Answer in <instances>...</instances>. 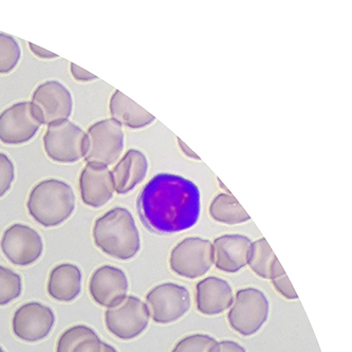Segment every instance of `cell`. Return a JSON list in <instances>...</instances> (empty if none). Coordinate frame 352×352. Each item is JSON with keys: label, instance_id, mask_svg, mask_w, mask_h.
<instances>
[{"label": "cell", "instance_id": "1", "mask_svg": "<svg viewBox=\"0 0 352 352\" xmlns=\"http://www.w3.org/2000/svg\"><path fill=\"white\" fill-rule=\"evenodd\" d=\"M137 206L140 219L149 231L172 235L196 226L201 214V196L192 181L161 173L141 190Z\"/></svg>", "mask_w": 352, "mask_h": 352}, {"label": "cell", "instance_id": "2", "mask_svg": "<svg viewBox=\"0 0 352 352\" xmlns=\"http://www.w3.org/2000/svg\"><path fill=\"white\" fill-rule=\"evenodd\" d=\"M92 236L98 249L120 261L133 258L141 248L137 224L125 208H112L96 219Z\"/></svg>", "mask_w": 352, "mask_h": 352}, {"label": "cell", "instance_id": "3", "mask_svg": "<svg viewBox=\"0 0 352 352\" xmlns=\"http://www.w3.org/2000/svg\"><path fill=\"white\" fill-rule=\"evenodd\" d=\"M28 210L45 228L58 227L66 221L76 208L72 186L58 179L41 181L29 195Z\"/></svg>", "mask_w": 352, "mask_h": 352}, {"label": "cell", "instance_id": "4", "mask_svg": "<svg viewBox=\"0 0 352 352\" xmlns=\"http://www.w3.org/2000/svg\"><path fill=\"white\" fill-rule=\"evenodd\" d=\"M122 126L115 120L98 121L90 126L84 142V158L88 163L115 164L124 149Z\"/></svg>", "mask_w": 352, "mask_h": 352}, {"label": "cell", "instance_id": "5", "mask_svg": "<svg viewBox=\"0 0 352 352\" xmlns=\"http://www.w3.org/2000/svg\"><path fill=\"white\" fill-rule=\"evenodd\" d=\"M269 300L263 291L255 288L241 289L236 293L228 322L234 331L243 336L256 333L269 316Z\"/></svg>", "mask_w": 352, "mask_h": 352}, {"label": "cell", "instance_id": "6", "mask_svg": "<svg viewBox=\"0 0 352 352\" xmlns=\"http://www.w3.org/2000/svg\"><path fill=\"white\" fill-rule=\"evenodd\" d=\"M213 263V243L204 238H184L170 253V269L184 278L196 279L204 276Z\"/></svg>", "mask_w": 352, "mask_h": 352}, {"label": "cell", "instance_id": "7", "mask_svg": "<svg viewBox=\"0 0 352 352\" xmlns=\"http://www.w3.org/2000/svg\"><path fill=\"white\" fill-rule=\"evenodd\" d=\"M149 318L151 314L146 304L135 296H127L105 312L108 331L124 341L135 339L145 331Z\"/></svg>", "mask_w": 352, "mask_h": 352}, {"label": "cell", "instance_id": "8", "mask_svg": "<svg viewBox=\"0 0 352 352\" xmlns=\"http://www.w3.org/2000/svg\"><path fill=\"white\" fill-rule=\"evenodd\" d=\"M147 308L157 324H170L180 320L190 308V291L175 283H165L146 295Z\"/></svg>", "mask_w": 352, "mask_h": 352}, {"label": "cell", "instance_id": "9", "mask_svg": "<svg viewBox=\"0 0 352 352\" xmlns=\"http://www.w3.org/2000/svg\"><path fill=\"white\" fill-rule=\"evenodd\" d=\"M33 113L41 124L51 125L67 121L72 116V94L58 80H48L35 89L32 96Z\"/></svg>", "mask_w": 352, "mask_h": 352}, {"label": "cell", "instance_id": "10", "mask_svg": "<svg viewBox=\"0 0 352 352\" xmlns=\"http://www.w3.org/2000/svg\"><path fill=\"white\" fill-rule=\"evenodd\" d=\"M85 133L69 121L51 124L44 135V148L51 160L58 163L78 162L84 157Z\"/></svg>", "mask_w": 352, "mask_h": 352}, {"label": "cell", "instance_id": "11", "mask_svg": "<svg viewBox=\"0 0 352 352\" xmlns=\"http://www.w3.org/2000/svg\"><path fill=\"white\" fill-rule=\"evenodd\" d=\"M0 247L13 265L27 267L41 257L44 245L39 234L25 224H13L3 233Z\"/></svg>", "mask_w": 352, "mask_h": 352}, {"label": "cell", "instance_id": "12", "mask_svg": "<svg viewBox=\"0 0 352 352\" xmlns=\"http://www.w3.org/2000/svg\"><path fill=\"white\" fill-rule=\"evenodd\" d=\"M41 127L29 102L14 104L0 113V141L9 145L27 143Z\"/></svg>", "mask_w": 352, "mask_h": 352}, {"label": "cell", "instance_id": "13", "mask_svg": "<svg viewBox=\"0 0 352 352\" xmlns=\"http://www.w3.org/2000/svg\"><path fill=\"white\" fill-rule=\"evenodd\" d=\"M54 314L39 302H28L14 314L12 326L19 339L34 343L48 336L54 326Z\"/></svg>", "mask_w": 352, "mask_h": 352}, {"label": "cell", "instance_id": "14", "mask_svg": "<svg viewBox=\"0 0 352 352\" xmlns=\"http://www.w3.org/2000/svg\"><path fill=\"white\" fill-rule=\"evenodd\" d=\"M129 292V279L117 267L103 265L92 273L89 293L92 300L105 308L119 305Z\"/></svg>", "mask_w": 352, "mask_h": 352}, {"label": "cell", "instance_id": "15", "mask_svg": "<svg viewBox=\"0 0 352 352\" xmlns=\"http://www.w3.org/2000/svg\"><path fill=\"white\" fill-rule=\"evenodd\" d=\"M80 192L86 206L98 208L110 201L115 194L111 172L108 166L87 163L80 176Z\"/></svg>", "mask_w": 352, "mask_h": 352}, {"label": "cell", "instance_id": "16", "mask_svg": "<svg viewBox=\"0 0 352 352\" xmlns=\"http://www.w3.org/2000/svg\"><path fill=\"white\" fill-rule=\"evenodd\" d=\"M252 241L238 234L222 235L214 241V263L218 270L226 273L241 271L249 263Z\"/></svg>", "mask_w": 352, "mask_h": 352}, {"label": "cell", "instance_id": "17", "mask_svg": "<svg viewBox=\"0 0 352 352\" xmlns=\"http://www.w3.org/2000/svg\"><path fill=\"white\" fill-rule=\"evenodd\" d=\"M234 302L231 285L219 277L210 276L196 286L197 310L204 316H217L231 308Z\"/></svg>", "mask_w": 352, "mask_h": 352}, {"label": "cell", "instance_id": "18", "mask_svg": "<svg viewBox=\"0 0 352 352\" xmlns=\"http://www.w3.org/2000/svg\"><path fill=\"white\" fill-rule=\"evenodd\" d=\"M148 161L144 153L131 149L124 155L111 172L115 192L129 194L146 178Z\"/></svg>", "mask_w": 352, "mask_h": 352}, {"label": "cell", "instance_id": "19", "mask_svg": "<svg viewBox=\"0 0 352 352\" xmlns=\"http://www.w3.org/2000/svg\"><path fill=\"white\" fill-rule=\"evenodd\" d=\"M82 289V273L72 263H62L51 270L47 291L53 300L69 302L76 300Z\"/></svg>", "mask_w": 352, "mask_h": 352}, {"label": "cell", "instance_id": "20", "mask_svg": "<svg viewBox=\"0 0 352 352\" xmlns=\"http://www.w3.org/2000/svg\"><path fill=\"white\" fill-rule=\"evenodd\" d=\"M109 110L112 120L127 129H144L156 120L144 108L138 105L119 90L115 91L110 98Z\"/></svg>", "mask_w": 352, "mask_h": 352}, {"label": "cell", "instance_id": "21", "mask_svg": "<svg viewBox=\"0 0 352 352\" xmlns=\"http://www.w3.org/2000/svg\"><path fill=\"white\" fill-rule=\"evenodd\" d=\"M101 343L91 328L85 325L74 326L60 334L56 352H101Z\"/></svg>", "mask_w": 352, "mask_h": 352}, {"label": "cell", "instance_id": "22", "mask_svg": "<svg viewBox=\"0 0 352 352\" xmlns=\"http://www.w3.org/2000/svg\"><path fill=\"white\" fill-rule=\"evenodd\" d=\"M248 265L251 267V270L261 278L272 279L280 273L285 272L278 259L275 256L274 252L265 238H261L252 243Z\"/></svg>", "mask_w": 352, "mask_h": 352}, {"label": "cell", "instance_id": "23", "mask_svg": "<svg viewBox=\"0 0 352 352\" xmlns=\"http://www.w3.org/2000/svg\"><path fill=\"white\" fill-rule=\"evenodd\" d=\"M210 215L215 221L228 226L245 223L251 219L232 194L217 195L210 204Z\"/></svg>", "mask_w": 352, "mask_h": 352}, {"label": "cell", "instance_id": "24", "mask_svg": "<svg viewBox=\"0 0 352 352\" xmlns=\"http://www.w3.org/2000/svg\"><path fill=\"white\" fill-rule=\"evenodd\" d=\"M21 277L8 267L0 265V306H5L21 296Z\"/></svg>", "mask_w": 352, "mask_h": 352}, {"label": "cell", "instance_id": "25", "mask_svg": "<svg viewBox=\"0 0 352 352\" xmlns=\"http://www.w3.org/2000/svg\"><path fill=\"white\" fill-rule=\"evenodd\" d=\"M21 60V47L5 33H0V74H9Z\"/></svg>", "mask_w": 352, "mask_h": 352}, {"label": "cell", "instance_id": "26", "mask_svg": "<svg viewBox=\"0 0 352 352\" xmlns=\"http://www.w3.org/2000/svg\"><path fill=\"white\" fill-rule=\"evenodd\" d=\"M217 343L208 334H190L180 340L172 352H215Z\"/></svg>", "mask_w": 352, "mask_h": 352}, {"label": "cell", "instance_id": "27", "mask_svg": "<svg viewBox=\"0 0 352 352\" xmlns=\"http://www.w3.org/2000/svg\"><path fill=\"white\" fill-rule=\"evenodd\" d=\"M15 176L13 162L6 153H0V198L10 190Z\"/></svg>", "mask_w": 352, "mask_h": 352}, {"label": "cell", "instance_id": "28", "mask_svg": "<svg viewBox=\"0 0 352 352\" xmlns=\"http://www.w3.org/2000/svg\"><path fill=\"white\" fill-rule=\"evenodd\" d=\"M271 280H272V285L275 290H276L281 296H284L286 300H298V293L295 292L294 288H293L292 284H291L290 280H289L286 272L280 273V274L277 275V276H275L274 278L271 279Z\"/></svg>", "mask_w": 352, "mask_h": 352}, {"label": "cell", "instance_id": "29", "mask_svg": "<svg viewBox=\"0 0 352 352\" xmlns=\"http://www.w3.org/2000/svg\"><path fill=\"white\" fill-rule=\"evenodd\" d=\"M70 69H72V76L76 80H80V82H90V80L98 78L94 74H90V72H86V70L80 68V67L76 66L74 63H72V65H70Z\"/></svg>", "mask_w": 352, "mask_h": 352}, {"label": "cell", "instance_id": "30", "mask_svg": "<svg viewBox=\"0 0 352 352\" xmlns=\"http://www.w3.org/2000/svg\"><path fill=\"white\" fill-rule=\"evenodd\" d=\"M215 352H247L243 346L234 341L218 342Z\"/></svg>", "mask_w": 352, "mask_h": 352}, {"label": "cell", "instance_id": "31", "mask_svg": "<svg viewBox=\"0 0 352 352\" xmlns=\"http://www.w3.org/2000/svg\"><path fill=\"white\" fill-rule=\"evenodd\" d=\"M29 47H30L31 52L35 56L43 58V60H52V58H58V55L54 54V53L50 52V51L46 50V49L41 48V47L35 46L32 43H29Z\"/></svg>", "mask_w": 352, "mask_h": 352}, {"label": "cell", "instance_id": "32", "mask_svg": "<svg viewBox=\"0 0 352 352\" xmlns=\"http://www.w3.org/2000/svg\"><path fill=\"white\" fill-rule=\"evenodd\" d=\"M178 140V145L180 147L181 151L184 153V156L188 157V158L192 159V160H200L199 157L197 156L196 153L186 144V143L183 142L182 140Z\"/></svg>", "mask_w": 352, "mask_h": 352}, {"label": "cell", "instance_id": "33", "mask_svg": "<svg viewBox=\"0 0 352 352\" xmlns=\"http://www.w3.org/2000/svg\"><path fill=\"white\" fill-rule=\"evenodd\" d=\"M101 352H118L115 347H112L109 344L102 342L101 343Z\"/></svg>", "mask_w": 352, "mask_h": 352}, {"label": "cell", "instance_id": "34", "mask_svg": "<svg viewBox=\"0 0 352 352\" xmlns=\"http://www.w3.org/2000/svg\"><path fill=\"white\" fill-rule=\"evenodd\" d=\"M0 352H5V350H3V348L0 347Z\"/></svg>", "mask_w": 352, "mask_h": 352}]
</instances>
